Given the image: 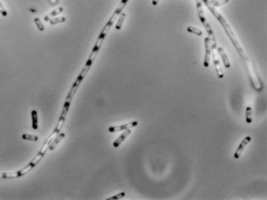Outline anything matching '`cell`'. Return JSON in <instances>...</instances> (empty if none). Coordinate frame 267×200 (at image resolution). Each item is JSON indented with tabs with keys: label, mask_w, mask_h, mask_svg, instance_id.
Returning a JSON list of instances; mask_svg holds the SVG:
<instances>
[{
	"label": "cell",
	"mask_w": 267,
	"mask_h": 200,
	"mask_svg": "<svg viewBox=\"0 0 267 200\" xmlns=\"http://www.w3.org/2000/svg\"><path fill=\"white\" fill-rule=\"evenodd\" d=\"M203 1L205 2V4L207 5V7L209 8V9L211 11L212 13L213 14V15L216 17L217 19H218V20L219 21L220 23H221V25H222V27H223L224 29H225L227 35H228L229 38V39L231 40V42H232V44H233L234 47L236 48V51L238 52L239 56L242 58V59L243 60V62H245L246 66H247V69H248L249 75V77H250L252 84L253 85V87L255 88L257 91L261 90L262 88V83H261L260 80H259V78H258V76H257L256 72H255V69H254L253 66H252V64L251 63L250 60H249V59L248 56H247V55H246V53L245 52V51L243 50V49H242V46L240 45L239 42L238 40H237L235 34L233 33V32H232V30L231 29V28H230V26L229 25V24L227 23L226 21L224 19L223 17H222V15H220V14L216 10L215 7H214L213 5H212L211 2H209V0H203Z\"/></svg>",
	"instance_id": "cell-1"
},
{
	"label": "cell",
	"mask_w": 267,
	"mask_h": 200,
	"mask_svg": "<svg viewBox=\"0 0 267 200\" xmlns=\"http://www.w3.org/2000/svg\"><path fill=\"white\" fill-rule=\"evenodd\" d=\"M56 136V135H55L53 133H52V134L50 135V136H49V138H48L47 139L45 140V143H44V144H43V146H42V148H41L40 151L39 152V153H38L37 155L35 156V158H34L33 159H32V161L30 162L32 166H35L37 165L38 163H39V162H40V160L42 159V157L44 156V155H45V152H46L47 149H49V145L51 144V142L52 141V139H53L54 136Z\"/></svg>",
	"instance_id": "cell-2"
},
{
	"label": "cell",
	"mask_w": 267,
	"mask_h": 200,
	"mask_svg": "<svg viewBox=\"0 0 267 200\" xmlns=\"http://www.w3.org/2000/svg\"><path fill=\"white\" fill-rule=\"evenodd\" d=\"M87 73L88 72H86V71H85L84 69H82V72H81V73L79 74V76H78V78L76 79V81L75 82V83L73 84V86H72V88H71L68 96H69V97H71V98H73L74 95L76 94V91H77L78 88H79V85H80V83H82V81L83 80V79H84L85 76H86V74H87Z\"/></svg>",
	"instance_id": "cell-3"
},
{
	"label": "cell",
	"mask_w": 267,
	"mask_h": 200,
	"mask_svg": "<svg viewBox=\"0 0 267 200\" xmlns=\"http://www.w3.org/2000/svg\"><path fill=\"white\" fill-rule=\"evenodd\" d=\"M212 47H213V62L216 67V73L219 77L220 79H222V78H223V72H222V69L221 68V66H220L218 56H217L216 52V45H212Z\"/></svg>",
	"instance_id": "cell-4"
},
{
	"label": "cell",
	"mask_w": 267,
	"mask_h": 200,
	"mask_svg": "<svg viewBox=\"0 0 267 200\" xmlns=\"http://www.w3.org/2000/svg\"><path fill=\"white\" fill-rule=\"evenodd\" d=\"M199 15V18L200 20H201L202 23L203 24V25H204V27H205V29H206V30L207 33H208V35H209L210 39H211L212 42H213L212 45H216V39H215V36H214V35H213V30H212L209 24L208 23L207 20L206 19L205 16H204V14H201V15Z\"/></svg>",
	"instance_id": "cell-5"
},
{
	"label": "cell",
	"mask_w": 267,
	"mask_h": 200,
	"mask_svg": "<svg viewBox=\"0 0 267 200\" xmlns=\"http://www.w3.org/2000/svg\"><path fill=\"white\" fill-rule=\"evenodd\" d=\"M209 38L206 37L205 39V47H206V54H205V58H204V66L206 68H207L209 65V61H210V56H211V42H210Z\"/></svg>",
	"instance_id": "cell-6"
},
{
	"label": "cell",
	"mask_w": 267,
	"mask_h": 200,
	"mask_svg": "<svg viewBox=\"0 0 267 200\" xmlns=\"http://www.w3.org/2000/svg\"><path fill=\"white\" fill-rule=\"evenodd\" d=\"M250 141H251L250 136H247V137H246V138L242 140V143L239 144L238 149H237V150L236 151L235 154H234V158L239 159V157L241 156L242 152L244 151V149L246 148V146L247 145L249 144V143Z\"/></svg>",
	"instance_id": "cell-7"
},
{
	"label": "cell",
	"mask_w": 267,
	"mask_h": 200,
	"mask_svg": "<svg viewBox=\"0 0 267 200\" xmlns=\"http://www.w3.org/2000/svg\"><path fill=\"white\" fill-rule=\"evenodd\" d=\"M138 123L137 122L134 121L132 122V123H126L125 125H122V126H113V127H110L109 128V131L111 132V133H114V132H119L122 131V130H126L127 129H130L132 127H134V126H137Z\"/></svg>",
	"instance_id": "cell-8"
},
{
	"label": "cell",
	"mask_w": 267,
	"mask_h": 200,
	"mask_svg": "<svg viewBox=\"0 0 267 200\" xmlns=\"http://www.w3.org/2000/svg\"><path fill=\"white\" fill-rule=\"evenodd\" d=\"M130 134H131V130H130V129H127V130H125L124 133H122V134L119 136V138L113 143V146H114L115 148L119 147V146H120V144H121V143H123V142L124 141V140L126 139Z\"/></svg>",
	"instance_id": "cell-9"
},
{
	"label": "cell",
	"mask_w": 267,
	"mask_h": 200,
	"mask_svg": "<svg viewBox=\"0 0 267 200\" xmlns=\"http://www.w3.org/2000/svg\"><path fill=\"white\" fill-rule=\"evenodd\" d=\"M218 52H219V56H221V58H222V61H223V63H224V66H225V67L229 68L230 67L229 60L228 56H227L226 53V52L224 51V49H222V47L218 48Z\"/></svg>",
	"instance_id": "cell-10"
},
{
	"label": "cell",
	"mask_w": 267,
	"mask_h": 200,
	"mask_svg": "<svg viewBox=\"0 0 267 200\" xmlns=\"http://www.w3.org/2000/svg\"><path fill=\"white\" fill-rule=\"evenodd\" d=\"M64 137H65V133H60V134L58 135L57 137H56V138L53 140V142L51 143V144L49 145V149L53 150L54 149L56 148V146L59 144V142H61L62 139H64Z\"/></svg>",
	"instance_id": "cell-11"
},
{
	"label": "cell",
	"mask_w": 267,
	"mask_h": 200,
	"mask_svg": "<svg viewBox=\"0 0 267 200\" xmlns=\"http://www.w3.org/2000/svg\"><path fill=\"white\" fill-rule=\"evenodd\" d=\"M62 11H63V8H62V7H59V8H56V10H54L53 12H51V13H49V15H45V16L44 17V20L47 22V21H49V19H52V18L53 16H55V15H58V14L61 13V12H62Z\"/></svg>",
	"instance_id": "cell-12"
},
{
	"label": "cell",
	"mask_w": 267,
	"mask_h": 200,
	"mask_svg": "<svg viewBox=\"0 0 267 200\" xmlns=\"http://www.w3.org/2000/svg\"><path fill=\"white\" fill-rule=\"evenodd\" d=\"M246 121L247 123H251L252 121V109L251 106L246 109Z\"/></svg>",
	"instance_id": "cell-13"
},
{
	"label": "cell",
	"mask_w": 267,
	"mask_h": 200,
	"mask_svg": "<svg viewBox=\"0 0 267 200\" xmlns=\"http://www.w3.org/2000/svg\"><path fill=\"white\" fill-rule=\"evenodd\" d=\"M32 128L36 130L38 129V119H37V112L35 110L32 111Z\"/></svg>",
	"instance_id": "cell-14"
},
{
	"label": "cell",
	"mask_w": 267,
	"mask_h": 200,
	"mask_svg": "<svg viewBox=\"0 0 267 200\" xmlns=\"http://www.w3.org/2000/svg\"><path fill=\"white\" fill-rule=\"evenodd\" d=\"M126 13H124V12H123V13L120 15V16H119V20H118L117 23H116V29H117V30H119V29H121V27H122V25H123V22H124L125 19H126Z\"/></svg>",
	"instance_id": "cell-15"
},
{
	"label": "cell",
	"mask_w": 267,
	"mask_h": 200,
	"mask_svg": "<svg viewBox=\"0 0 267 200\" xmlns=\"http://www.w3.org/2000/svg\"><path fill=\"white\" fill-rule=\"evenodd\" d=\"M187 31H188L189 32H191V33L199 35V36L202 35V34H203V32H202V31L200 30V29H197V28H195V27L191 26V25H190V26H188V28H187Z\"/></svg>",
	"instance_id": "cell-16"
},
{
	"label": "cell",
	"mask_w": 267,
	"mask_h": 200,
	"mask_svg": "<svg viewBox=\"0 0 267 200\" xmlns=\"http://www.w3.org/2000/svg\"><path fill=\"white\" fill-rule=\"evenodd\" d=\"M22 139L25 140H30V141H34L36 142L38 140V136H34V135H29V134H23L22 136Z\"/></svg>",
	"instance_id": "cell-17"
},
{
	"label": "cell",
	"mask_w": 267,
	"mask_h": 200,
	"mask_svg": "<svg viewBox=\"0 0 267 200\" xmlns=\"http://www.w3.org/2000/svg\"><path fill=\"white\" fill-rule=\"evenodd\" d=\"M66 21V18L65 17H57V18H54L50 20V24L51 25H55V24L60 23V22H63Z\"/></svg>",
	"instance_id": "cell-18"
},
{
	"label": "cell",
	"mask_w": 267,
	"mask_h": 200,
	"mask_svg": "<svg viewBox=\"0 0 267 200\" xmlns=\"http://www.w3.org/2000/svg\"><path fill=\"white\" fill-rule=\"evenodd\" d=\"M196 8H197V11H198V15L203 14V8H202L201 0H196Z\"/></svg>",
	"instance_id": "cell-19"
},
{
	"label": "cell",
	"mask_w": 267,
	"mask_h": 200,
	"mask_svg": "<svg viewBox=\"0 0 267 200\" xmlns=\"http://www.w3.org/2000/svg\"><path fill=\"white\" fill-rule=\"evenodd\" d=\"M34 21H35V23L36 24V25H37L39 30V31H43L44 30V26H43V25H42V22H41L40 19H39V18H35V20H34Z\"/></svg>",
	"instance_id": "cell-20"
},
{
	"label": "cell",
	"mask_w": 267,
	"mask_h": 200,
	"mask_svg": "<svg viewBox=\"0 0 267 200\" xmlns=\"http://www.w3.org/2000/svg\"><path fill=\"white\" fill-rule=\"evenodd\" d=\"M125 195H126V193H125V192H120V193L117 194V195H113V196H112V197H110V198H107V200L120 199V198H123V197H124Z\"/></svg>",
	"instance_id": "cell-21"
},
{
	"label": "cell",
	"mask_w": 267,
	"mask_h": 200,
	"mask_svg": "<svg viewBox=\"0 0 267 200\" xmlns=\"http://www.w3.org/2000/svg\"><path fill=\"white\" fill-rule=\"evenodd\" d=\"M229 2V0H217L216 2H213V6H219V5H222L223 4H226V2Z\"/></svg>",
	"instance_id": "cell-22"
},
{
	"label": "cell",
	"mask_w": 267,
	"mask_h": 200,
	"mask_svg": "<svg viewBox=\"0 0 267 200\" xmlns=\"http://www.w3.org/2000/svg\"><path fill=\"white\" fill-rule=\"evenodd\" d=\"M0 13L2 14V15H4V16H6V15H8V13H7L6 10H5V8H4V7L2 6V4H1V2H0Z\"/></svg>",
	"instance_id": "cell-23"
},
{
	"label": "cell",
	"mask_w": 267,
	"mask_h": 200,
	"mask_svg": "<svg viewBox=\"0 0 267 200\" xmlns=\"http://www.w3.org/2000/svg\"><path fill=\"white\" fill-rule=\"evenodd\" d=\"M159 2H160V0H153V5H156Z\"/></svg>",
	"instance_id": "cell-24"
},
{
	"label": "cell",
	"mask_w": 267,
	"mask_h": 200,
	"mask_svg": "<svg viewBox=\"0 0 267 200\" xmlns=\"http://www.w3.org/2000/svg\"><path fill=\"white\" fill-rule=\"evenodd\" d=\"M51 1H52V3L54 4V5H55V4H57L58 2H59V0H51Z\"/></svg>",
	"instance_id": "cell-25"
},
{
	"label": "cell",
	"mask_w": 267,
	"mask_h": 200,
	"mask_svg": "<svg viewBox=\"0 0 267 200\" xmlns=\"http://www.w3.org/2000/svg\"><path fill=\"white\" fill-rule=\"evenodd\" d=\"M216 1H217V0H210V2H211V3H213V2H216Z\"/></svg>",
	"instance_id": "cell-26"
}]
</instances>
